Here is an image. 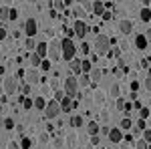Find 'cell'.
Returning a JSON list of instances; mask_svg holds the SVG:
<instances>
[{"label": "cell", "mask_w": 151, "mask_h": 149, "mask_svg": "<svg viewBox=\"0 0 151 149\" xmlns=\"http://www.w3.org/2000/svg\"><path fill=\"white\" fill-rule=\"evenodd\" d=\"M60 55H63V58H65L67 63H70V60L75 58V55H77V46H75V42H73L70 38L60 40Z\"/></svg>", "instance_id": "cell-1"}, {"label": "cell", "mask_w": 151, "mask_h": 149, "mask_svg": "<svg viewBox=\"0 0 151 149\" xmlns=\"http://www.w3.org/2000/svg\"><path fill=\"white\" fill-rule=\"evenodd\" d=\"M109 48H111V38L99 32L95 36V50H97V55H107Z\"/></svg>", "instance_id": "cell-2"}, {"label": "cell", "mask_w": 151, "mask_h": 149, "mask_svg": "<svg viewBox=\"0 0 151 149\" xmlns=\"http://www.w3.org/2000/svg\"><path fill=\"white\" fill-rule=\"evenodd\" d=\"M63 91L67 97H77V93H79V81L75 79V77H67L65 79V87H63Z\"/></svg>", "instance_id": "cell-3"}, {"label": "cell", "mask_w": 151, "mask_h": 149, "mask_svg": "<svg viewBox=\"0 0 151 149\" xmlns=\"http://www.w3.org/2000/svg\"><path fill=\"white\" fill-rule=\"evenodd\" d=\"M48 57H50V63H57V60L63 58V55H60V40H52L48 45Z\"/></svg>", "instance_id": "cell-4"}, {"label": "cell", "mask_w": 151, "mask_h": 149, "mask_svg": "<svg viewBox=\"0 0 151 149\" xmlns=\"http://www.w3.org/2000/svg\"><path fill=\"white\" fill-rule=\"evenodd\" d=\"M73 30H75V36H79V38H85L87 32H89V24L81 20V18H77L75 24H73Z\"/></svg>", "instance_id": "cell-5"}, {"label": "cell", "mask_w": 151, "mask_h": 149, "mask_svg": "<svg viewBox=\"0 0 151 149\" xmlns=\"http://www.w3.org/2000/svg\"><path fill=\"white\" fill-rule=\"evenodd\" d=\"M58 113H60V105H58V101H48L47 107H45V115H47V119H55V117H58Z\"/></svg>", "instance_id": "cell-6"}, {"label": "cell", "mask_w": 151, "mask_h": 149, "mask_svg": "<svg viewBox=\"0 0 151 149\" xmlns=\"http://www.w3.org/2000/svg\"><path fill=\"white\" fill-rule=\"evenodd\" d=\"M16 91H18L16 79H14V77H6V79H4V93H6V95H14Z\"/></svg>", "instance_id": "cell-7"}, {"label": "cell", "mask_w": 151, "mask_h": 149, "mask_svg": "<svg viewBox=\"0 0 151 149\" xmlns=\"http://www.w3.org/2000/svg\"><path fill=\"white\" fill-rule=\"evenodd\" d=\"M36 30H38V24H36L35 18H28L26 22H24V32H26V36H35Z\"/></svg>", "instance_id": "cell-8"}, {"label": "cell", "mask_w": 151, "mask_h": 149, "mask_svg": "<svg viewBox=\"0 0 151 149\" xmlns=\"http://www.w3.org/2000/svg\"><path fill=\"white\" fill-rule=\"evenodd\" d=\"M109 141L111 143H121V139H123V131L119 129V127H113V129H109Z\"/></svg>", "instance_id": "cell-9"}, {"label": "cell", "mask_w": 151, "mask_h": 149, "mask_svg": "<svg viewBox=\"0 0 151 149\" xmlns=\"http://www.w3.org/2000/svg\"><path fill=\"white\" fill-rule=\"evenodd\" d=\"M119 30H121L123 35H131V32H133V22L127 20V18H123V20L119 22Z\"/></svg>", "instance_id": "cell-10"}, {"label": "cell", "mask_w": 151, "mask_h": 149, "mask_svg": "<svg viewBox=\"0 0 151 149\" xmlns=\"http://www.w3.org/2000/svg\"><path fill=\"white\" fill-rule=\"evenodd\" d=\"M70 103H73V99L70 97H63L60 101H58V105H60V111H65V113H69V111H73V107H70Z\"/></svg>", "instance_id": "cell-11"}, {"label": "cell", "mask_w": 151, "mask_h": 149, "mask_svg": "<svg viewBox=\"0 0 151 149\" xmlns=\"http://www.w3.org/2000/svg\"><path fill=\"white\" fill-rule=\"evenodd\" d=\"M35 53H36V55H38L40 58H45V57L48 55V46H47V42H36Z\"/></svg>", "instance_id": "cell-12"}, {"label": "cell", "mask_w": 151, "mask_h": 149, "mask_svg": "<svg viewBox=\"0 0 151 149\" xmlns=\"http://www.w3.org/2000/svg\"><path fill=\"white\" fill-rule=\"evenodd\" d=\"M147 45H149V42H147L145 35H137V36H135V46H137L139 50H145V48H147Z\"/></svg>", "instance_id": "cell-13"}, {"label": "cell", "mask_w": 151, "mask_h": 149, "mask_svg": "<svg viewBox=\"0 0 151 149\" xmlns=\"http://www.w3.org/2000/svg\"><path fill=\"white\" fill-rule=\"evenodd\" d=\"M121 53H123V50H121L117 45H111L109 53H107V57H109V58H121Z\"/></svg>", "instance_id": "cell-14"}, {"label": "cell", "mask_w": 151, "mask_h": 149, "mask_svg": "<svg viewBox=\"0 0 151 149\" xmlns=\"http://www.w3.org/2000/svg\"><path fill=\"white\" fill-rule=\"evenodd\" d=\"M139 18L143 20V22H149V20H151V8L143 6V8L139 10Z\"/></svg>", "instance_id": "cell-15"}, {"label": "cell", "mask_w": 151, "mask_h": 149, "mask_svg": "<svg viewBox=\"0 0 151 149\" xmlns=\"http://www.w3.org/2000/svg\"><path fill=\"white\" fill-rule=\"evenodd\" d=\"M70 71H73L75 75H81L83 73L81 71V60H79V58H73V60H70Z\"/></svg>", "instance_id": "cell-16"}, {"label": "cell", "mask_w": 151, "mask_h": 149, "mask_svg": "<svg viewBox=\"0 0 151 149\" xmlns=\"http://www.w3.org/2000/svg\"><path fill=\"white\" fill-rule=\"evenodd\" d=\"M45 107H47L45 97H36V99H35V109H36V111H45Z\"/></svg>", "instance_id": "cell-17"}, {"label": "cell", "mask_w": 151, "mask_h": 149, "mask_svg": "<svg viewBox=\"0 0 151 149\" xmlns=\"http://www.w3.org/2000/svg\"><path fill=\"white\" fill-rule=\"evenodd\" d=\"M38 81H40L38 73H36V71H30L28 77H26V83H28V85H35V83H38Z\"/></svg>", "instance_id": "cell-18"}, {"label": "cell", "mask_w": 151, "mask_h": 149, "mask_svg": "<svg viewBox=\"0 0 151 149\" xmlns=\"http://www.w3.org/2000/svg\"><path fill=\"white\" fill-rule=\"evenodd\" d=\"M87 131H89V135H99V123L97 121H91L87 125Z\"/></svg>", "instance_id": "cell-19"}, {"label": "cell", "mask_w": 151, "mask_h": 149, "mask_svg": "<svg viewBox=\"0 0 151 149\" xmlns=\"http://www.w3.org/2000/svg\"><path fill=\"white\" fill-rule=\"evenodd\" d=\"M93 12H95V14H99V16H101V14L105 12V4L101 2V0H97V2H93Z\"/></svg>", "instance_id": "cell-20"}, {"label": "cell", "mask_w": 151, "mask_h": 149, "mask_svg": "<svg viewBox=\"0 0 151 149\" xmlns=\"http://www.w3.org/2000/svg\"><path fill=\"white\" fill-rule=\"evenodd\" d=\"M0 20H10V8L8 6H2L0 8Z\"/></svg>", "instance_id": "cell-21"}, {"label": "cell", "mask_w": 151, "mask_h": 149, "mask_svg": "<svg viewBox=\"0 0 151 149\" xmlns=\"http://www.w3.org/2000/svg\"><path fill=\"white\" fill-rule=\"evenodd\" d=\"M109 95H111L113 99H119V97H121V87H119V85H113L111 91H109Z\"/></svg>", "instance_id": "cell-22"}, {"label": "cell", "mask_w": 151, "mask_h": 149, "mask_svg": "<svg viewBox=\"0 0 151 149\" xmlns=\"http://www.w3.org/2000/svg\"><path fill=\"white\" fill-rule=\"evenodd\" d=\"M131 127H133V121H131L129 117H125V119L121 121V127H119V129H125V131H131Z\"/></svg>", "instance_id": "cell-23"}, {"label": "cell", "mask_w": 151, "mask_h": 149, "mask_svg": "<svg viewBox=\"0 0 151 149\" xmlns=\"http://www.w3.org/2000/svg\"><path fill=\"white\" fill-rule=\"evenodd\" d=\"M24 46H26V50H35V48H36V40L32 38V36H28L26 42H24Z\"/></svg>", "instance_id": "cell-24"}, {"label": "cell", "mask_w": 151, "mask_h": 149, "mask_svg": "<svg viewBox=\"0 0 151 149\" xmlns=\"http://www.w3.org/2000/svg\"><path fill=\"white\" fill-rule=\"evenodd\" d=\"M91 69H93V65H91V60H81V71L83 73H91Z\"/></svg>", "instance_id": "cell-25"}, {"label": "cell", "mask_w": 151, "mask_h": 149, "mask_svg": "<svg viewBox=\"0 0 151 149\" xmlns=\"http://www.w3.org/2000/svg\"><path fill=\"white\" fill-rule=\"evenodd\" d=\"M2 125H4V129H8V131H10V129L16 127V123H14V119H12V117H8V119H4V121H2Z\"/></svg>", "instance_id": "cell-26"}, {"label": "cell", "mask_w": 151, "mask_h": 149, "mask_svg": "<svg viewBox=\"0 0 151 149\" xmlns=\"http://www.w3.org/2000/svg\"><path fill=\"white\" fill-rule=\"evenodd\" d=\"M83 123H85V121H83V117H77V115H75V117H70V125L75 127V129H77V127H81Z\"/></svg>", "instance_id": "cell-27"}, {"label": "cell", "mask_w": 151, "mask_h": 149, "mask_svg": "<svg viewBox=\"0 0 151 149\" xmlns=\"http://www.w3.org/2000/svg\"><path fill=\"white\" fill-rule=\"evenodd\" d=\"M77 81H79V85H81V87H87V85L91 83V79H89V75H87V73H83L81 79H77Z\"/></svg>", "instance_id": "cell-28"}, {"label": "cell", "mask_w": 151, "mask_h": 149, "mask_svg": "<svg viewBox=\"0 0 151 149\" xmlns=\"http://www.w3.org/2000/svg\"><path fill=\"white\" fill-rule=\"evenodd\" d=\"M30 63H32V67H40V63H42V58L38 57L36 53H32V57H30Z\"/></svg>", "instance_id": "cell-29"}, {"label": "cell", "mask_w": 151, "mask_h": 149, "mask_svg": "<svg viewBox=\"0 0 151 149\" xmlns=\"http://www.w3.org/2000/svg\"><path fill=\"white\" fill-rule=\"evenodd\" d=\"M30 145H32V141L28 137H22V141H20V149H30Z\"/></svg>", "instance_id": "cell-30"}, {"label": "cell", "mask_w": 151, "mask_h": 149, "mask_svg": "<svg viewBox=\"0 0 151 149\" xmlns=\"http://www.w3.org/2000/svg\"><path fill=\"white\" fill-rule=\"evenodd\" d=\"M95 103H99V105H103V103H105V95H103L101 91L95 93Z\"/></svg>", "instance_id": "cell-31"}, {"label": "cell", "mask_w": 151, "mask_h": 149, "mask_svg": "<svg viewBox=\"0 0 151 149\" xmlns=\"http://www.w3.org/2000/svg\"><path fill=\"white\" fill-rule=\"evenodd\" d=\"M22 107H24V109H32V107H35V101L24 97V99H22Z\"/></svg>", "instance_id": "cell-32"}, {"label": "cell", "mask_w": 151, "mask_h": 149, "mask_svg": "<svg viewBox=\"0 0 151 149\" xmlns=\"http://www.w3.org/2000/svg\"><path fill=\"white\" fill-rule=\"evenodd\" d=\"M50 67H52V63H50V60H47V58H42L40 69H42V71H50Z\"/></svg>", "instance_id": "cell-33"}, {"label": "cell", "mask_w": 151, "mask_h": 149, "mask_svg": "<svg viewBox=\"0 0 151 149\" xmlns=\"http://www.w3.org/2000/svg\"><path fill=\"white\" fill-rule=\"evenodd\" d=\"M137 149H149V143L145 139H137Z\"/></svg>", "instance_id": "cell-34"}, {"label": "cell", "mask_w": 151, "mask_h": 149, "mask_svg": "<svg viewBox=\"0 0 151 149\" xmlns=\"http://www.w3.org/2000/svg\"><path fill=\"white\" fill-rule=\"evenodd\" d=\"M115 105H117V109H119V111H123V109H125V99H121V97L115 99Z\"/></svg>", "instance_id": "cell-35"}, {"label": "cell", "mask_w": 151, "mask_h": 149, "mask_svg": "<svg viewBox=\"0 0 151 149\" xmlns=\"http://www.w3.org/2000/svg\"><path fill=\"white\" fill-rule=\"evenodd\" d=\"M65 97V91L63 89H55V101H60Z\"/></svg>", "instance_id": "cell-36"}, {"label": "cell", "mask_w": 151, "mask_h": 149, "mask_svg": "<svg viewBox=\"0 0 151 149\" xmlns=\"http://www.w3.org/2000/svg\"><path fill=\"white\" fill-rule=\"evenodd\" d=\"M101 18H103L105 22H107V20H111V18H113V12H111V10H105L103 14H101Z\"/></svg>", "instance_id": "cell-37"}, {"label": "cell", "mask_w": 151, "mask_h": 149, "mask_svg": "<svg viewBox=\"0 0 151 149\" xmlns=\"http://www.w3.org/2000/svg\"><path fill=\"white\" fill-rule=\"evenodd\" d=\"M143 139L147 143H151V129H143Z\"/></svg>", "instance_id": "cell-38"}, {"label": "cell", "mask_w": 151, "mask_h": 149, "mask_svg": "<svg viewBox=\"0 0 151 149\" xmlns=\"http://www.w3.org/2000/svg\"><path fill=\"white\" fill-rule=\"evenodd\" d=\"M143 89L145 91H151V77H147V79L143 81Z\"/></svg>", "instance_id": "cell-39"}, {"label": "cell", "mask_w": 151, "mask_h": 149, "mask_svg": "<svg viewBox=\"0 0 151 149\" xmlns=\"http://www.w3.org/2000/svg\"><path fill=\"white\" fill-rule=\"evenodd\" d=\"M20 93H22V95H28V93H30V85H28V83L22 85V87H20Z\"/></svg>", "instance_id": "cell-40"}, {"label": "cell", "mask_w": 151, "mask_h": 149, "mask_svg": "<svg viewBox=\"0 0 151 149\" xmlns=\"http://www.w3.org/2000/svg\"><path fill=\"white\" fill-rule=\"evenodd\" d=\"M141 119H147V117H149V109H147V107H145V109H141Z\"/></svg>", "instance_id": "cell-41"}, {"label": "cell", "mask_w": 151, "mask_h": 149, "mask_svg": "<svg viewBox=\"0 0 151 149\" xmlns=\"http://www.w3.org/2000/svg\"><path fill=\"white\" fill-rule=\"evenodd\" d=\"M63 145H65V141H63L60 137H57V139H55V147H63Z\"/></svg>", "instance_id": "cell-42"}, {"label": "cell", "mask_w": 151, "mask_h": 149, "mask_svg": "<svg viewBox=\"0 0 151 149\" xmlns=\"http://www.w3.org/2000/svg\"><path fill=\"white\" fill-rule=\"evenodd\" d=\"M137 129H141V131L145 129V119H139V121H137Z\"/></svg>", "instance_id": "cell-43"}, {"label": "cell", "mask_w": 151, "mask_h": 149, "mask_svg": "<svg viewBox=\"0 0 151 149\" xmlns=\"http://www.w3.org/2000/svg\"><path fill=\"white\" fill-rule=\"evenodd\" d=\"M8 149H20V145H18L16 141H10V143H8Z\"/></svg>", "instance_id": "cell-44"}, {"label": "cell", "mask_w": 151, "mask_h": 149, "mask_svg": "<svg viewBox=\"0 0 151 149\" xmlns=\"http://www.w3.org/2000/svg\"><path fill=\"white\" fill-rule=\"evenodd\" d=\"M91 75H93V79H95V81H99V77H101V71L97 69V71H93Z\"/></svg>", "instance_id": "cell-45"}, {"label": "cell", "mask_w": 151, "mask_h": 149, "mask_svg": "<svg viewBox=\"0 0 151 149\" xmlns=\"http://www.w3.org/2000/svg\"><path fill=\"white\" fill-rule=\"evenodd\" d=\"M91 143L93 145H99V135H91Z\"/></svg>", "instance_id": "cell-46"}, {"label": "cell", "mask_w": 151, "mask_h": 149, "mask_svg": "<svg viewBox=\"0 0 151 149\" xmlns=\"http://www.w3.org/2000/svg\"><path fill=\"white\" fill-rule=\"evenodd\" d=\"M18 16V10H14V8H10V20H14Z\"/></svg>", "instance_id": "cell-47"}, {"label": "cell", "mask_w": 151, "mask_h": 149, "mask_svg": "<svg viewBox=\"0 0 151 149\" xmlns=\"http://www.w3.org/2000/svg\"><path fill=\"white\" fill-rule=\"evenodd\" d=\"M137 89H139V83L133 81V83H131V91H137Z\"/></svg>", "instance_id": "cell-48"}, {"label": "cell", "mask_w": 151, "mask_h": 149, "mask_svg": "<svg viewBox=\"0 0 151 149\" xmlns=\"http://www.w3.org/2000/svg\"><path fill=\"white\" fill-rule=\"evenodd\" d=\"M145 38H147V42H151V28L145 30Z\"/></svg>", "instance_id": "cell-49"}, {"label": "cell", "mask_w": 151, "mask_h": 149, "mask_svg": "<svg viewBox=\"0 0 151 149\" xmlns=\"http://www.w3.org/2000/svg\"><path fill=\"white\" fill-rule=\"evenodd\" d=\"M4 38H6V30L0 26V40H4Z\"/></svg>", "instance_id": "cell-50"}, {"label": "cell", "mask_w": 151, "mask_h": 149, "mask_svg": "<svg viewBox=\"0 0 151 149\" xmlns=\"http://www.w3.org/2000/svg\"><path fill=\"white\" fill-rule=\"evenodd\" d=\"M81 50H83V53H89V45H87V42H83V45H81Z\"/></svg>", "instance_id": "cell-51"}, {"label": "cell", "mask_w": 151, "mask_h": 149, "mask_svg": "<svg viewBox=\"0 0 151 149\" xmlns=\"http://www.w3.org/2000/svg\"><path fill=\"white\" fill-rule=\"evenodd\" d=\"M47 141H48V135H47V133H42V135H40V143H47Z\"/></svg>", "instance_id": "cell-52"}, {"label": "cell", "mask_w": 151, "mask_h": 149, "mask_svg": "<svg viewBox=\"0 0 151 149\" xmlns=\"http://www.w3.org/2000/svg\"><path fill=\"white\" fill-rule=\"evenodd\" d=\"M75 139H77V137H75V135H70V137H69V145H70V147H73V145H75V143H77V141H75Z\"/></svg>", "instance_id": "cell-53"}, {"label": "cell", "mask_w": 151, "mask_h": 149, "mask_svg": "<svg viewBox=\"0 0 151 149\" xmlns=\"http://www.w3.org/2000/svg\"><path fill=\"white\" fill-rule=\"evenodd\" d=\"M65 32H67V38H70V36H75V30H73V28H69V30H65Z\"/></svg>", "instance_id": "cell-54"}, {"label": "cell", "mask_w": 151, "mask_h": 149, "mask_svg": "<svg viewBox=\"0 0 151 149\" xmlns=\"http://www.w3.org/2000/svg\"><path fill=\"white\" fill-rule=\"evenodd\" d=\"M147 65H149V60H147V58H143V60H141V67H143V69H147Z\"/></svg>", "instance_id": "cell-55"}, {"label": "cell", "mask_w": 151, "mask_h": 149, "mask_svg": "<svg viewBox=\"0 0 151 149\" xmlns=\"http://www.w3.org/2000/svg\"><path fill=\"white\" fill-rule=\"evenodd\" d=\"M57 8H60V10L65 8V4H63V0H57Z\"/></svg>", "instance_id": "cell-56"}, {"label": "cell", "mask_w": 151, "mask_h": 149, "mask_svg": "<svg viewBox=\"0 0 151 149\" xmlns=\"http://www.w3.org/2000/svg\"><path fill=\"white\" fill-rule=\"evenodd\" d=\"M63 4H65V6H69V4H73V0H63Z\"/></svg>", "instance_id": "cell-57"}, {"label": "cell", "mask_w": 151, "mask_h": 149, "mask_svg": "<svg viewBox=\"0 0 151 149\" xmlns=\"http://www.w3.org/2000/svg\"><path fill=\"white\" fill-rule=\"evenodd\" d=\"M26 2H30V4H32V2H36V0H26Z\"/></svg>", "instance_id": "cell-58"}]
</instances>
